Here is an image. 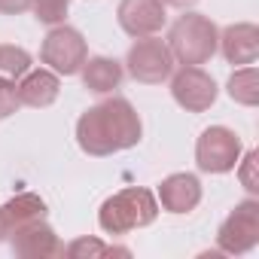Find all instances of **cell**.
<instances>
[{
    "label": "cell",
    "mask_w": 259,
    "mask_h": 259,
    "mask_svg": "<svg viewBox=\"0 0 259 259\" xmlns=\"http://www.w3.org/2000/svg\"><path fill=\"white\" fill-rule=\"evenodd\" d=\"M144 138V122L128 98H104L89 107L76 122V144L89 156H113L138 147Z\"/></svg>",
    "instance_id": "obj_1"
},
{
    "label": "cell",
    "mask_w": 259,
    "mask_h": 259,
    "mask_svg": "<svg viewBox=\"0 0 259 259\" xmlns=\"http://www.w3.org/2000/svg\"><path fill=\"white\" fill-rule=\"evenodd\" d=\"M159 217V201L150 189L132 186L122 189L116 195H110L101 210H98V226L107 235H128L135 229H147L153 226Z\"/></svg>",
    "instance_id": "obj_2"
},
{
    "label": "cell",
    "mask_w": 259,
    "mask_h": 259,
    "mask_svg": "<svg viewBox=\"0 0 259 259\" xmlns=\"http://www.w3.org/2000/svg\"><path fill=\"white\" fill-rule=\"evenodd\" d=\"M165 43H168V49H171L177 64H198L201 67V64H207L217 55L220 28L207 16L183 10V16L171 25Z\"/></svg>",
    "instance_id": "obj_3"
},
{
    "label": "cell",
    "mask_w": 259,
    "mask_h": 259,
    "mask_svg": "<svg viewBox=\"0 0 259 259\" xmlns=\"http://www.w3.org/2000/svg\"><path fill=\"white\" fill-rule=\"evenodd\" d=\"M85 58H89L85 37H82L76 28H70V25H55V28L46 34L43 46H40V61H43L52 73H58V76H73V73H79V67L85 64Z\"/></svg>",
    "instance_id": "obj_4"
},
{
    "label": "cell",
    "mask_w": 259,
    "mask_h": 259,
    "mask_svg": "<svg viewBox=\"0 0 259 259\" xmlns=\"http://www.w3.org/2000/svg\"><path fill=\"white\" fill-rule=\"evenodd\" d=\"M174 55L168 49L165 40H159L156 34L153 37H138L135 46L128 49L125 55V67L132 73V79L144 82V85H159L165 82L171 73H174Z\"/></svg>",
    "instance_id": "obj_5"
},
{
    "label": "cell",
    "mask_w": 259,
    "mask_h": 259,
    "mask_svg": "<svg viewBox=\"0 0 259 259\" xmlns=\"http://www.w3.org/2000/svg\"><path fill=\"white\" fill-rule=\"evenodd\" d=\"M241 153H244L241 138L226 125L204 128L198 144H195V162H198V168L204 174H229V171H235Z\"/></svg>",
    "instance_id": "obj_6"
},
{
    "label": "cell",
    "mask_w": 259,
    "mask_h": 259,
    "mask_svg": "<svg viewBox=\"0 0 259 259\" xmlns=\"http://www.w3.org/2000/svg\"><path fill=\"white\" fill-rule=\"evenodd\" d=\"M217 244L229 256L250 253L259 244V201L253 195L238 201L235 210L223 220V226L217 232Z\"/></svg>",
    "instance_id": "obj_7"
},
{
    "label": "cell",
    "mask_w": 259,
    "mask_h": 259,
    "mask_svg": "<svg viewBox=\"0 0 259 259\" xmlns=\"http://www.w3.org/2000/svg\"><path fill=\"white\" fill-rule=\"evenodd\" d=\"M168 79H171V98L186 113H204V110H210L213 101H217V95H220L213 76L207 70H201L198 64H183Z\"/></svg>",
    "instance_id": "obj_8"
},
{
    "label": "cell",
    "mask_w": 259,
    "mask_h": 259,
    "mask_svg": "<svg viewBox=\"0 0 259 259\" xmlns=\"http://www.w3.org/2000/svg\"><path fill=\"white\" fill-rule=\"evenodd\" d=\"M10 247L16 256L22 259H52V256H64V244L55 235L52 226H46V220L28 223V226H16L10 229Z\"/></svg>",
    "instance_id": "obj_9"
},
{
    "label": "cell",
    "mask_w": 259,
    "mask_h": 259,
    "mask_svg": "<svg viewBox=\"0 0 259 259\" xmlns=\"http://www.w3.org/2000/svg\"><path fill=\"white\" fill-rule=\"evenodd\" d=\"M116 19H119V28L135 40L159 34L168 22L162 0H119Z\"/></svg>",
    "instance_id": "obj_10"
},
{
    "label": "cell",
    "mask_w": 259,
    "mask_h": 259,
    "mask_svg": "<svg viewBox=\"0 0 259 259\" xmlns=\"http://www.w3.org/2000/svg\"><path fill=\"white\" fill-rule=\"evenodd\" d=\"M223 58L229 64H253L259 58V28L253 22H238V25H229L220 31V46Z\"/></svg>",
    "instance_id": "obj_11"
},
{
    "label": "cell",
    "mask_w": 259,
    "mask_h": 259,
    "mask_svg": "<svg viewBox=\"0 0 259 259\" xmlns=\"http://www.w3.org/2000/svg\"><path fill=\"white\" fill-rule=\"evenodd\" d=\"M168 213H189L201 201V180L195 174H168L159 183V198H156Z\"/></svg>",
    "instance_id": "obj_12"
},
{
    "label": "cell",
    "mask_w": 259,
    "mask_h": 259,
    "mask_svg": "<svg viewBox=\"0 0 259 259\" xmlns=\"http://www.w3.org/2000/svg\"><path fill=\"white\" fill-rule=\"evenodd\" d=\"M19 101L22 107H34V110H43L49 104H55L58 92H61V79L58 73H52L49 67H40V70H28L25 76H19Z\"/></svg>",
    "instance_id": "obj_13"
},
{
    "label": "cell",
    "mask_w": 259,
    "mask_h": 259,
    "mask_svg": "<svg viewBox=\"0 0 259 259\" xmlns=\"http://www.w3.org/2000/svg\"><path fill=\"white\" fill-rule=\"evenodd\" d=\"M82 73V85L95 95H110L122 85V76H125V67L116 61V58H107V55H95V58H85V64L79 67Z\"/></svg>",
    "instance_id": "obj_14"
},
{
    "label": "cell",
    "mask_w": 259,
    "mask_h": 259,
    "mask_svg": "<svg viewBox=\"0 0 259 259\" xmlns=\"http://www.w3.org/2000/svg\"><path fill=\"white\" fill-rule=\"evenodd\" d=\"M4 217H7V226L16 229V226H28V223H37V220H46V201L34 192H22L16 198H10L4 204Z\"/></svg>",
    "instance_id": "obj_15"
},
{
    "label": "cell",
    "mask_w": 259,
    "mask_h": 259,
    "mask_svg": "<svg viewBox=\"0 0 259 259\" xmlns=\"http://www.w3.org/2000/svg\"><path fill=\"white\" fill-rule=\"evenodd\" d=\"M229 98L241 107H256L259 104V73L253 64H244L238 67L232 76H229V85H226Z\"/></svg>",
    "instance_id": "obj_16"
},
{
    "label": "cell",
    "mask_w": 259,
    "mask_h": 259,
    "mask_svg": "<svg viewBox=\"0 0 259 259\" xmlns=\"http://www.w3.org/2000/svg\"><path fill=\"white\" fill-rule=\"evenodd\" d=\"M128 253H132L128 247H113L98 238H76L64 247V256L70 259H104V256H128Z\"/></svg>",
    "instance_id": "obj_17"
},
{
    "label": "cell",
    "mask_w": 259,
    "mask_h": 259,
    "mask_svg": "<svg viewBox=\"0 0 259 259\" xmlns=\"http://www.w3.org/2000/svg\"><path fill=\"white\" fill-rule=\"evenodd\" d=\"M31 70V52L22 46H10V43H0V76H10L19 79Z\"/></svg>",
    "instance_id": "obj_18"
},
{
    "label": "cell",
    "mask_w": 259,
    "mask_h": 259,
    "mask_svg": "<svg viewBox=\"0 0 259 259\" xmlns=\"http://www.w3.org/2000/svg\"><path fill=\"white\" fill-rule=\"evenodd\" d=\"M31 10L37 16V22L43 25H64L67 10H70V0H31Z\"/></svg>",
    "instance_id": "obj_19"
},
{
    "label": "cell",
    "mask_w": 259,
    "mask_h": 259,
    "mask_svg": "<svg viewBox=\"0 0 259 259\" xmlns=\"http://www.w3.org/2000/svg\"><path fill=\"white\" fill-rule=\"evenodd\" d=\"M256 162H259V153L256 150H247L241 159H238V180H241V186L250 192V195H256L259 192V180H256Z\"/></svg>",
    "instance_id": "obj_20"
},
{
    "label": "cell",
    "mask_w": 259,
    "mask_h": 259,
    "mask_svg": "<svg viewBox=\"0 0 259 259\" xmlns=\"http://www.w3.org/2000/svg\"><path fill=\"white\" fill-rule=\"evenodd\" d=\"M19 107H22V101H19V85H16V79L0 76V119H10Z\"/></svg>",
    "instance_id": "obj_21"
},
{
    "label": "cell",
    "mask_w": 259,
    "mask_h": 259,
    "mask_svg": "<svg viewBox=\"0 0 259 259\" xmlns=\"http://www.w3.org/2000/svg\"><path fill=\"white\" fill-rule=\"evenodd\" d=\"M31 10V0H0V13L4 16H22Z\"/></svg>",
    "instance_id": "obj_22"
},
{
    "label": "cell",
    "mask_w": 259,
    "mask_h": 259,
    "mask_svg": "<svg viewBox=\"0 0 259 259\" xmlns=\"http://www.w3.org/2000/svg\"><path fill=\"white\" fill-rule=\"evenodd\" d=\"M165 7H171V10H192L198 0H162Z\"/></svg>",
    "instance_id": "obj_23"
},
{
    "label": "cell",
    "mask_w": 259,
    "mask_h": 259,
    "mask_svg": "<svg viewBox=\"0 0 259 259\" xmlns=\"http://www.w3.org/2000/svg\"><path fill=\"white\" fill-rule=\"evenodd\" d=\"M10 235V226H7V217H4V207H0V241H7Z\"/></svg>",
    "instance_id": "obj_24"
}]
</instances>
